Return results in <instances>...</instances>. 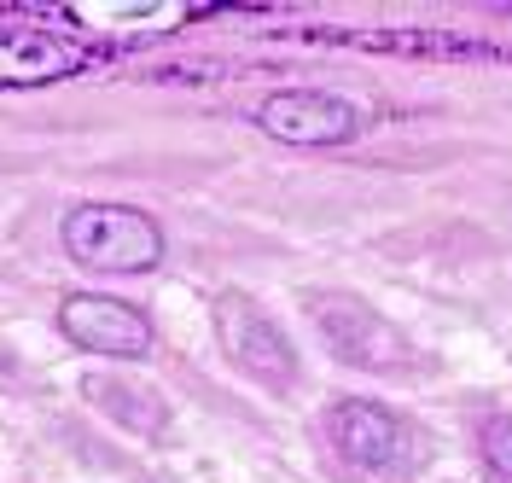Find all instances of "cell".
Instances as JSON below:
<instances>
[{"label":"cell","mask_w":512,"mask_h":483,"mask_svg":"<svg viewBox=\"0 0 512 483\" xmlns=\"http://www.w3.org/2000/svg\"><path fill=\"white\" fill-rule=\"evenodd\" d=\"M59 233L70 262L94 274H152L163 262V227L134 204H105V198L70 204Z\"/></svg>","instance_id":"6da1fadb"},{"label":"cell","mask_w":512,"mask_h":483,"mask_svg":"<svg viewBox=\"0 0 512 483\" xmlns=\"http://www.w3.org/2000/svg\"><path fill=\"white\" fill-rule=\"evenodd\" d=\"M309 315H315V332L326 338V350L338 361H350L361 373H408L414 367V350L396 326L384 321L373 303H361L350 291H309Z\"/></svg>","instance_id":"7a4b0ae2"},{"label":"cell","mask_w":512,"mask_h":483,"mask_svg":"<svg viewBox=\"0 0 512 483\" xmlns=\"http://www.w3.org/2000/svg\"><path fill=\"white\" fill-rule=\"evenodd\" d=\"M210 321H216L222 355L245 373V379H256L262 390L297 385V350H291V338L274 326V315H268L256 297H245V291H216Z\"/></svg>","instance_id":"3957f363"},{"label":"cell","mask_w":512,"mask_h":483,"mask_svg":"<svg viewBox=\"0 0 512 483\" xmlns=\"http://www.w3.org/2000/svg\"><path fill=\"white\" fill-rule=\"evenodd\" d=\"M361 105L326 94V88H274L256 105V129L286 146H344L361 134Z\"/></svg>","instance_id":"277c9868"},{"label":"cell","mask_w":512,"mask_h":483,"mask_svg":"<svg viewBox=\"0 0 512 483\" xmlns=\"http://www.w3.org/2000/svg\"><path fill=\"white\" fill-rule=\"evenodd\" d=\"M59 326L76 350L111 355V361H140L152 350V321L134 303H117L105 291H70L59 303Z\"/></svg>","instance_id":"5b68a950"},{"label":"cell","mask_w":512,"mask_h":483,"mask_svg":"<svg viewBox=\"0 0 512 483\" xmlns=\"http://www.w3.org/2000/svg\"><path fill=\"white\" fill-rule=\"evenodd\" d=\"M94 65L99 53L76 35L41 30V24L0 30V88H47V82H70Z\"/></svg>","instance_id":"8992f818"},{"label":"cell","mask_w":512,"mask_h":483,"mask_svg":"<svg viewBox=\"0 0 512 483\" xmlns=\"http://www.w3.org/2000/svg\"><path fill=\"white\" fill-rule=\"evenodd\" d=\"M326 443L361 472H396V460L408 454V425L367 396H344L326 408Z\"/></svg>","instance_id":"52a82bcc"},{"label":"cell","mask_w":512,"mask_h":483,"mask_svg":"<svg viewBox=\"0 0 512 483\" xmlns=\"http://www.w3.org/2000/svg\"><path fill=\"white\" fill-rule=\"evenodd\" d=\"M82 402L99 408L111 425L134 431V437H163L169 431V402L152 385L128 379V373H82Z\"/></svg>","instance_id":"ba28073f"},{"label":"cell","mask_w":512,"mask_h":483,"mask_svg":"<svg viewBox=\"0 0 512 483\" xmlns=\"http://www.w3.org/2000/svg\"><path fill=\"white\" fill-rule=\"evenodd\" d=\"M478 454L489 483H512V414H489L478 431Z\"/></svg>","instance_id":"9c48e42d"},{"label":"cell","mask_w":512,"mask_h":483,"mask_svg":"<svg viewBox=\"0 0 512 483\" xmlns=\"http://www.w3.org/2000/svg\"><path fill=\"white\" fill-rule=\"evenodd\" d=\"M192 6H70L64 18H76V24H134V18H146V24H175V18H187Z\"/></svg>","instance_id":"30bf717a"}]
</instances>
